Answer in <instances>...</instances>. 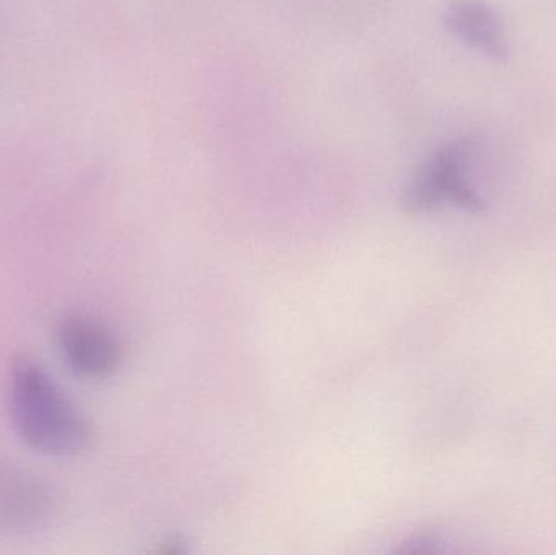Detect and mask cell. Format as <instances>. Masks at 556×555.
I'll list each match as a JSON object with an SVG mask.
<instances>
[{
    "label": "cell",
    "mask_w": 556,
    "mask_h": 555,
    "mask_svg": "<svg viewBox=\"0 0 556 555\" xmlns=\"http://www.w3.org/2000/svg\"><path fill=\"white\" fill-rule=\"evenodd\" d=\"M443 551V541L440 538L424 534V537L415 538L405 544L404 553H441Z\"/></svg>",
    "instance_id": "obj_6"
},
{
    "label": "cell",
    "mask_w": 556,
    "mask_h": 555,
    "mask_svg": "<svg viewBox=\"0 0 556 555\" xmlns=\"http://www.w3.org/2000/svg\"><path fill=\"white\" fill-rule=\"evenodd\" d=\"M9 413L20 440L41 455L72 458L90 443V424L81 411L41 365L25 355L10 367Z\"/></svg>",
    "instance_id": "obj_1"
},
{
    "label": "cell",
    "mask_w": 556,
    "mask_h": 555,
    "mask_svg": "<svg viewBox=\"0 0 556 555\" xmlns=\"http://www.w3.org/2000/svg\"><path fill=\"white\" fill-rule=\"evenodd\" d=\"M470 142L457 140L438 149L412 176L402 195L410 214H427L443 204L483 212L486 202L469 179Z\"/></svg>",
    "instance_id": "obj_2"
},
{
    "label": "cell",
    "mask_w": 556,
    "mask_h": 555,
    "mask_svg": "<svg viewBox=\"0 0 556 555\" xmlns=\"http://www.w3.org/2000/svg\"><path fill=\"white\" fill-rule=\"evenodd\" d=\"M54 501L45 482L0 459V533L23 537L45 528Z\"/></svg>",
    "instance_id": "obj_4"
},
{
    "label": "cell",
    "mask_w": 556,
    "mask_h": 555,
    "mask_svg": "<svg viewBox=\"0 0 556 555\" xmlns=\"http://www.w3.org/2000/svg\"><path fill=\"white\" fill-rule=\"evenodd\" d=\"M444 26L464 45L493 61L506 62L509 41L498 13L483 0H451L444 9Z\"/></svg>",
    "instance_id": "obj_5"
},
{
    "label": "cell",
    "mask_w": 556,
    "mask_h": 555,
    "mask_svg": "<svg viewBox=\"0 0 556 555\" xmlns=\"http://www.w3.org/2000/svg\"><path fill=\"white\" fill-rule=\"evenodd\" d=\"M65 364L78 377L103 380L119 370L123 348L110 328L90 316L72 313L58 329Z\"/></svg>",
    "instance_id": "obj_3"
}]
</instances>
